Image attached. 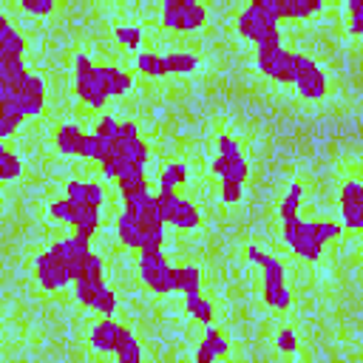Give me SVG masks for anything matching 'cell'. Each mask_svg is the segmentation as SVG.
<instances>
[{
  "label": "cell",
  "mask_w": 363,
  "mask_h": 363,
  "mask_svg": "<svg viewBox=\"0 0 363 363\" xmlns=\"http://www.w3.org/2000/svg\"><path fill=\"white\" fill-rule=\"evenodd\" d=\"M204 343L213 349V354H216V357H224V354H227V340H224V335H221L216 326H210V329H207Z\"/></svg>",
  "instance_id": "cell-38"
},
{
  "label": "cell",
  "mask_w": 363,
  "mask_h": 363,
  "mask_svg": "<svg viewBox=\"0 0 363 363\" xmlns=\"http://www.w3.org/2000/svg\"><path fill=\"white\" fill-rule=\"evenodd\" d=\"M340 213H343L346 227L363 224V187L357 182H346L340 187Z\"/></svg>",
  "instance_id": "cell-14"
},
{
  "label": "cell",
  "mask_w": 363,
  "mask_h": 363,
  "mask_svg": "<svg viewBox=\"0 0 363 363\" xmlns=\"http://www.w3.org/2000/svg\"><path fill=\"white\" fill-rule=\"evenodd\" d=\"M23 48H26V40L20 31L9 28L6 34H0V54H14V57H23Z\"/></svg>",
  "instance_id": "cell-31"
},
{
  "label": "cell",
  "mask_w": 363,
  "mask_h": 363,
  "mask_svg": "<svg viewBox=\"0 0 363 363\" xmlns=\"http://www.w3.org/2000/svg\"><path fill=\"white\" fill-rule=\"evenodd\" d=\"M136 71L145 74V77H167L164 71V57L162 54H153V51H139L136 54Z\"/></svg>",
  "instance_id": "cell-24"
},
{
  "label": "cell",
  "mask_w": 363,
  "mask_h": 363,
  "mask_svg": "<svg viewBox=\"0 0 363 363\" xmlns=\"http://www.w3.org/2000/svg\"><path fill=\"white\" fill-rule=\"evenodd\" d=\"M170 281H173V292H182V295H199L201 292V269L193 264L170 267Z\"/></svg>",
  "instance_id": "cell-15"
},
{
  "label": "cell",
  "mask_w": 363,
  "mask_h": 363,
  "mask_svg": "<svg viewBox=\"0 0 363 363\" xmlns=\"http://www.w3.org/2000/svg\"><path fill=\"white\" fill-rule=\"evenodd\" d=\"M258 267L264 269V303L272 306V309H289L292 306V295L286 289V269L281 264L278 255H269L264 252Z\"/></svg>",
  "instance_id": "cell-3"
},
{
  "label": "cell",
  "mask_w": 363,
  "mask_h": 363,
  "mask_svg": "<svg viewBox=\"0 0 363 363\" xmlns=\"http://www.w3.org/2000/svg\"><path fill=\"white\" fill-rule=\"evenodd\" d=\"M116 363H142V346H139V340L133 337L128 346H122L116 354Z\"/></svg>",
  "instance_id": "cell-37"
},
{
  "label": "cell",
  "mask_w": 363,
  "mask_h": 363,
  "mask_svg": "<svg viewBox=\"0 0 363 363\" xmlns=\"http://www.w3.org/2000/svg\"><path fill=\"white\" fill-rule=\"evenodd\" d=\"M20 173H23L20 156H17L14 150L3 147V150H0V182H11V179H17Z\"/></svg>",
  "instance_id": "cell-26"
},
{
  "label": "cell",
  "mask_w": 363,
  "mask_h": 363,
  "mask_svg": "<svg viewBox=\"0 0 363 363\" xmlns=\"http://www.w3.org/2000/svg\"><path fill=\"white\" fill-rule=\"evenodd\" d=\"M48 252H51V255L65 267L68 281H71V284H77V281L82 278V272H85V264H88L91 247H88V241H82V238L71 235V238H60V241H54V244L48 247Z\"/></svg>",
  "instance_id": "cell-6"
},
{
  "label": "cell",
  "mask_w": 363,
  "mask_h": 363,
  "mask_svg": "<svg viewBox=\"0 0 363 363\" xmlns=\"http://www.w3.org/2000/svg\"><path fill=\"white\" fill-rule=\"evenodd\" d=\"M54 145L62 156H79V159H91V147H88V133L74 125V122H65L54 130Z\"/></svg>",
  "instance_id": "cell-10"
},
{
  "label": "cell",
  "mask_w": 363,
  "mask_h": 363,
  "mask_svg": "<svg viewBox=\"0 0 363 363\" xmlns=\"http://www.w3.org/2000/svg\"><path fill=\"white\" fill-rule=\"evenodd\" d=\"M116 187H119L122 201L145 199V196L150 193V190H147V173H145V167H139V164H125V170H122L119 179H116Z\"/></svg>",
  "instance_id": "cell-13"
},
{
  "label": "cell",
  "mask_w": 363,
  "mask_h": 363,
  "mask_svg": "<svg viewBox=\"0 0 363 363\" xmlns=\"http://www.w3.org/2000/svg\"><path fill=\"white\" fill-rule=\"evenodd\" d=\"M170 176H173V182L176 184H182V182H187V164L184 162H170L167 167H164Z\"/></svg>",
  "instance_id": "cell-44"
},
{
  "label": "cell",
  "mask_w": 363,
  "mask_h": 363,
  "mask_svg": "<svg viewBox=\"0 0 363 363\" xmlns=\"http://www.w3.org/2000/svg\"><path fill=\"white\" fill-rule=\"evenodd\" d=\"M292 85L309 102L323 99L326 91H329V79H326L323 68L312 57H306V54H295V79H292Z\"/></svg>",
  "instance_id": "cell-4"
},
{
  "label": "cell",
  "mask_w": 363,
  "mask_h": 363,
  "mask_svg": "<svg viewBox=\"0 0 363 363\" xmlns=\"http://www.w3.org/2000/svg\"><path fill=\"white\" fill-rule=\"evenodd\" d=\"M216 145H218V156H244L241 153V145H238V139H233V136H218L216 139Z\"/></svg>",
  "instance_id": "cell-41"
},
{
  "label": "cell",
  "mask_w": 363,
  "mask_h": 363,
  "mask_svg": "<svg viewBox=\"0 0 363 363\" xmlns=\"http://www.w3.org/2000/svg\"><path fill=\"white\" fill-rule=\"evenodd\" d=\"M102 199H105V190L99 182H82V199L77 201L79 207V216H77V238L82 241H91L96 233H99V216H102Z\"/></svg>",
  "instance_id": "cell-2"
},
{
  "label": "cell",
  "mask_w": 363,
  "mask_h": 363,
  "mask_svg": "<svg viewBox=\"0 0 363 363\" xmlns=\"http://www.w3.org/2000/svg\"><path fill=\"white\" fill-rule=\"evenodd\" d=\"M116 320H111V318H102L94 329H91V346L96 349V352H111L113 354V337H116Z\"/></svg>",
  "instance_id": "cell-19"
},
{
  "label": "cell",
  "mask_w": 363,
  "mask_h": 363,
  "mask_svg": "<svg viewBox=\"0 0 363 363\" xmlns=\"http://www.w3.org/2000/svg\"><path fill=\"white\" fill-rule=\"evenodd\" d=\"M255 62H258L264 77H269L275 82H284V85H292V79H295V54L292 51H286V48H258Z\"/></svg>",
  "instance_id": "cell-9"
},
{
  "label": "cell",
  "mask_w": 363,
  "mask_h": 363,
  "mask_svg": "<svg viewBox=\"0 0 363 363\" xmlns=\"http://www.w3.org/2000/svg\"><path fill=\"white\" fill-rule=\"evenodd\" d=\"M235 28L244 40L255 43L258 48H281V28L275 20H269L267 14H261L258 9L247 6L238 20H235Z\"/></svg>",
  "instance_id": "cell-1"
},
{
  "label": "cell",
  "mask_w": 363,
  "mask_h": 363,
  "mask_svg": "<svg viewBox=\"0 0 363 363\" xmlns=\"http://www.w3.org/2000/svg\"><path fill=\"white\" fill-rule=\"evenodd\" d=\"M0 150H3V145H0Z\"/></svg>",
  "instance_id": "cell-48"
},
{
  "label": "cell",
  "mask_w": 363,
  "mask_h": 363,
  "mask_svg": "<svg viewBox=\"0 0 363 363\" xmlns=\"http://www.w3.org/2000/svg\"><path fill=\"white\" fill-rule=\"evenodd\" d=\"M204 23V6L196 0H164L162 3V26L170 31H196Z\"/></svg>",
  "instance_id": "cell-5"
},
{
  "label": "cell",
  "mask_w": 363,
  "mask_h": 363,
  "mask_svg": "<svg viewBox=\"0 0 363 363\" xmlns=\"http://www.w3.org/2000/svg\"><path fill=\"white\" fill-rule=\"evenodd\" d=\"M261 255H264V252H261V247H255V244H250V247H247V258H250L252 264H258V261H261Z\"/></svg>",
  "instance_id": "cell-46"
},
{
  "label": "cell",
  "mask_w": 363,
  "mask_h": 363,
  "mask_svg": "<svg viewBox=\"0 0 363 363\" xmlns=\"http://www.w3.org/2000/svg\"><path fill=\"white\" fill-rule=\"evenodd\" d=\"M79 281H85V284H91V286H96V289L105 286V267H102V258H99L96 252L88 255V264H85V272H82Z\"/></svg>",
  "instance_id": "cell-28"
},
{
  "label": "cell",
  "mask_w": 363,
  "mask_h": 363,
  "mask_svg": "<svg viewBox=\"0 0 363 363\" xmlns=\"http://www.w3.org/2000/svg\"><path fill=\"white\" fill-rule=\"evenodd\" d=\"M102 289H105V286H102ZM102 289H96V286L85 284V281H77V284H74V295H77V301H79L82 306H88V309H94V303H96V295H99Z\"/></svg>",
  "instance_id": "cell-35"
},
{
  "label": "cell",
  "mask_w": 363,
  "mask_h": 363,
  "mask_svg": "<svg viewBox=\"0 0 363 363\" xmlns=\"http://www.w3.org/2000/svg\"><path fill=\"white\" fill-rule=\"evenodd\" d=\"M213 360H216L213 349H210V346L201 340V343H199V349H196V363H213Z\"/></svg>",
  "instance_id": "cell-45"
},
{
  "label": "cell",
  "mask_w": 363,
  "mask_h": 363,
  "mask_svg": "<svg viewBox=\"0 0 363 363\" xmlns=\"http://www.w3.org/2000/svg\"><path fill=\"white\" fill-rule=\"evenodd\" d=\"M116 238H119V244H125L130 250H139V227H136V218L128 216L125 210L116 218Z\"/></svg>",
  "instance_id": "cell-23"
},
{
  "label": "cell",
  "mask_w": 363,
  "mask_h": 363,
  "mask_svg": "<svg viewBox=\"0 0 363 363\" xmlns=\"http://www.w3.org/2000/svg\"><path fill=\"white\" fill-rule=\"evenodd\" d=\"M170 261L162 250L156 252H139V275L142 281L147 284V289L159 292V295H167L173 292V281H170Z\"/></svg>",
  "instance_id": "cell-8"
},
{
  "label": "cell",
  "mask_w": 363,
  "mask_h": 363,
  "mask_svg": "<svg viewBox=\"0 0 363 363\" xmlns=\"http://www.w3.org/2000/svg\"><path fill=\"white\" fill-rule=\"evenodd\" d=\"M130 85H133V77H130L128 71H122V68H102V65H99V88H102V94H105L108 99L128 94Z\"/></svg>",
  "instance_id": "cell-16"
},
{
  "label": "cell",
  "mask_w": 363,
  "mask_h": 363,
  "mask_svg": "<svg viewBox=\"0 0 363 363\" xmlns=\"http://www.w3.org/2000/svg\"><path fill=\"white\" fill-rule=\"evenodd\" d=\"M125 164H130V162H125V156H119V153H113V150H108V153L99 159V167H102V176H105V179H119V173L125 170Z\"/></svg>",
  "instance_id": "cell-30"
},
{
  "label": "cell",
  "mask_w": 363,
  "mask_h": 363,
  "mask_svg": "<svg viewBox=\"0 0 363 363\" xmlns=\"http://www.w3.org/2000/svg\"><path fill=\"white\" fill-rule=\"evenodd\" d=\"M113 37L122 43V45H128V48H139V43H142V28L139 26H116L113 28Z\"/></svg>",
  "instance_id": "cell-33"
},
{
  "label": "cell",
  "mask_w": 363,
  "mask_h": 363,
  "mask_svg": "<svg viewBox=\"0 0 363 363\" xmlns=\"http://www.w3.org/2000/svg\"><path fill=\"white\" fill-rule=\"evenodd\" d=\"M34 275H37V284H40L43 289H48V292L62 289V286H68V284H71V281H68L65 267H62V264H60L48 250L37 255V261H34Z\"/></svg>",
  "instance_id": "cell-11"
},
{
  "label": "cell",
  "mask_w": 363,
  "mask_h": 363,
  "mask_svg": "<svg viewBox=\"0 0 363 363\" xmlns=\"http://www.w3.org/2000/svg\"><path fill=\"white\" fill-rule=\"evenodd\" d=\"M275 346H278L284 354H292V352H295V332H292L289 326H284V329L278 332V337H275Z\"/></svg>",
  "instance_id": "cell-42"
},
{
  "label": "cell",
  "mask_w": 363,
  "mask_h": 363,
  "mask_svg": "<svg viewBox=\"0 0 363 363\" xmlns=\"http://www.w3.org/2000/svg\"><path fill=\"white\" fill-rule=\"evenodd\" d=\"M17 102H20V111L23 116H31V113H40L43 105H45V79L40 74H28V79L20 85L17 91Z\"/></svg>",
  "instance_id": "cell-12"
},
{
  "label": "cell",
  "mask_w": 363,
  "mask_h": 363,
  "mask_svg": "<svg viewBox=\"0 0 363 363\" xmlns=\"http://www.w3.org/2000/svg\"><path fill=\"white\" fill-rule=\"evenodd\" d=\"M301 199H303V187H301L298 182H292L289 190H286V196H284L281 204H278V216H281V221H292V218H298Z\"/></svg>",
  "instance_id": "cell-22"
},
{
  "label": "cell",
  "mask_w": 363,
  "mask_h": 363,
  "mask_svg": "<svg viewBox=\"0 0 363 363\" xmlns=\"http://www.w3.org/2000/svg\"><path fill=\"white\" fill-rule=\"evenodd\" d=\"M94 133H96V136L111 147V145L116 142V136H119V122H116L113 116H99V122H96Z\"/></svg>",
  "instance_id": "cell-32"
},
{
  "label": "cell",
  "mask_w": 363,
  "mask_h": 363,
  "mask_svg": "<svg viewBox=\"0 0 363 363\" xmlns=\"http://www.w3.org/2000/svg\"><path fill=\"white\" fill-rule=\"evenodd\" d=\"M184 309H187V315L190 318H196L199 323H204V326H210L213 323V318H216V309H213V303L199 292V295H184Z\"/></svg>",
  "instance_id": "cell-21"
},
{
  "label": "cell",
  "mask_w": 363,
  "mask_h": 363,
  "mask_svg": "<svg viewBox=\"0 0 363 363\" xmlns=\"http://www.w3.org/2000/svg\"><path fill=\"white\" fill-rule=\"evenodd\" d=\"M221 201H227V204H235V201H241V196H244V184L241 182H235V179H221Z\"/></svg>",
  "instance_id": "cell-34"
},
{
  "label": "cell",
  "mask_w": 363,
  "mask_h": 363,
  "mask_svg": "<svg viewBox=\"0 0 363 363\" xmlns=\"http://www.w3.org/2000/svg\"><path fill=\"white\" fill-rule=\"evenodd\" d=\"M281 235H284V241H286V247L295 252V255H301V258H306V261H318L320 255H323V241H318L312 233H309V224L298 216V218H292V221H284V227H281Z\"/></svg>",
  "instance_id": "cell-7"
},
{
  "label": "cell",
  "mask_w": 363,
  "mask_h": 363,
  "mask_svg": "<svg viewBox=\"0 0 363 363\" xmlns=\"http://www.w3.org/2000/svg\"><path fill=\"white\" fill-rule=\"evenodd\" d=\"M306 224H309V233H312L318 241H323V244L332 241V238H337L340 230H343V227H340L337 221H332V218H315V221H306Z\"/></svg>",
  "instance_id": "cell-27"
},
{
  "label": "cell",
  "mask_w": 363,
  "mask_h": 363,
  "mask_svg": "<svg viewBox=\"0 0 363 363\" xmlns=\"http://www.w3.org/2000/svg\"><path fill=\"white\" fill-rule=\"evenodd\" d=\"M323 0H278V17L286 20H309L315 14H320Z\"/></svg>",
  "instance_id": "cell-18"
},
{
  "label": "cell",
  "mask_w": 363,
  "mask_h": 363,
  "mask_svg": "<svg viewBox=\"0 0 363 363\" xmlns=\"http://www.w3.org/2000/svg\"><path fill=\"white\" fill-rule=\"evenodd\" d=\"M74 91H77V96H79L85 105H91V108H96V111H102V108H105V102H108V96H105L99 88H94V85L74 82Z\"/></svg>",
  "instance_id": "cell-29"
},
{
  "label": "cell",
  "mask_w": 363,
  "mask_h": 363,
  "mask_svg": "<svg viewBox=\"0 0 363 363\" xmlns=\"http://www.w3.org/2000/svg\"><path fill=\"white\" fill-rule=\"evenodd\" d=\"M20 9L28 11V14H51L57 9V3L54 0H23Z\"/></svg>",
  "instance_id": "cell-40"
},
{
  "label": "cell",
  "mask_w": 363,
  "mask_h": 363,
  "mask_svg": "<svg viewBox=\"0 0 363 363\" xmlns=\"http://www.w3.org/2000/svg\"><path fill=\"white\" fill-rule=\"evenodd\" d=\"M196 68H199V57L190 54V51H170V54H164V71L167 74L182 77V74H193Z\"/></svg>",
  "instance_id": "cell-20"
},
{
  "label": "cell",
  "mask_w": 363,
  "mask_h": 363,
  "mask_svg": "<svg viewBox=\"0 0 363 363\" xmlns=\"http://www.w3.org/2000/svg\"><path fill=\"white\" fill-rule=\"evenodd\" d=\"M88 147H91V159H96V162H99V159H102V156L111 150V147H108V145H105V142H102V139H99L94 130L88 133Z\"/></svg>",
  "instance_id": "cell-43"
},
{
  "label": "cell",
  "mask_w": 363,
  "mask_h": 363,
  "mask_svg": "<svg viewBox=\"0 0 363 363\" xmlns=\"http://www.w3.org/2000/svg\"><path fill=\"white\" fill-rule=\"evenodd\" d=\"M349 11H352V17H349V31H352L354 37H360V34H363V3H360V0H349Z\"/></svg>",
  "instance_id": "cell-39"
},
{
  "label": "cell",
  "mask_w": 363,
  "mask_h": 363,
  "mask_svg": "<svg viewBox=\"0 0 363 363\" xmlns=\"http://www.w3.org/2000/svg\"><path fill=\"white\" fill-rule=\"evenodd\" d=\"M9 28H11V23H9V17H6L3 11H0V34H6Z\"/></svg>",
  "instance_id": "cell-47"
},
{
  "label": "cell",
  "mask_w": 363,
  "mask_h": 363,
  "mask_svg": "<svg viewBox=\"0 0 363 363\" xmlns=\"http://www.w3.org/2000/svg\"><path fill=\"white\" fill-rule=\"evenodd\" d=\"M210 170L218 176V179H235V182H241L244 184V179H247V173H250V164H247V159L244 156H216L213 162H210Z\"/></svg>",
  "instance_id": "cell-17"
},
{
  "label": "cell",
  "mask_w": 363,
  "mask_h": 363,
  "mask_svg": "<svg viewBox=\"0 0 363 363\" xmlns=\"http://www.w3.org/2000/svg\"><path fill=\"white\" fill-rule=\"evenodd\" d=\"M77 216H79V207H77V201H71L68 196L57 199V201L48 207V218H54V221H68V224H77Z\"/></svg>",
  "instance_id": "cell-25"
},
{
  "label": "cell",
  "mask_w": 363,
  "mask_h": 363,
  "mask_svg": "<svg viewBox=\"0 0 363 363\" xmlns=\"http://www.w3.org/2000/svg\"><path fill=\"white\" fill-rule=\"evenodd\" d=\"M94 309L99 312V315H113V309H116V292L111 289V286H105L99 295H96V303H94Z\"/></svg>",
  "instance_id": "cell-36"
}]
</instances>
